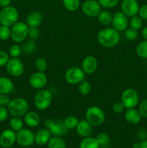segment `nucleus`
<instances>
[{"label":"nucleus","instance_id":"27","mask_svg":"<svg viewBox=\"0 0 147 148\" xmlns=\"http://www.w3.org/2000/svg\"><path fill=\"white\" fill-rule=\"evenodd\" d=\"M24 121L21 119V117L12 116V118L10 121V127L11 130L17 132L18 131L23 129L24 127Z\"/></svg>","mask_w":147,"mask_h":148},{"label":"nucleus","instance_id":"18","mask_svg":"<svg viewBox=\"0 0 147 148\" xmlns=\"http://www.w3.org/2000/svg\"><path fill=\"white\" fill-rule=\"evenodd\" d=\"M124 117H125V121L131 125L138 124L142 118L138 110L135 109V108H126L124 114Z\"/></svg>","mask_w":147,"mask_h":148},{"label":"nucleus","instance_id":"12","mask_svg":"<svg viewBox=\"0 0 147 148\" xmlns=\"http://www.w3.org/2000/svg\"><path fill=\"white\" fill-rule=\"evenodd\" d=\"M82 11L89 17H97L102 11V7L98 1L96 0H86L82 4Z\"/></svg>","mask_w":147,"mask_h":148},{"label":"nucleus","instance_id":"6","mask_svg":"<svg viewBox=\"0 0 147 148\" xmlns=\"http://www.w3.org/2000/svg\"><path fill=\"white\" fill-rule=\"evenodd\" d=\"M53 101V95L48 90H39L34 97L35 107L39 111H45L51 105Z\"/></svg>","mask_w":147,"mask_h":148},{"label":"nucleus","instance_id":"53","mask_svg":"<svg viewBox=\"0 0 147 148\" xmlns=\"http://www.w3.org/2000/svg\"><path fill=\"white\" fill-rule=\"evenodd\" d=\"M0 25H1V23H0Z\"/></svg>","mask_w":147,"mask_h":148},{"label":"nucleus","instance_id":"50","mask_svg":"<svg viewBox=\"0 0 147 148\" xmlns=\"http://www.w3.org/2000/svg\"><path fill=\"white\" fill-rule=\"evenodd\" d=\"M133 148H140V143H135L132 146Z\"/></svg>","mask_w":147,"mask_h":148},{"label":"nucleus","instance_id":"39","mask_svg":"<svg viewBox=\"0 0 147 148\" xmlns=\"http://www.w3.org/2000/svg\"><path fill=\"white\" fill-rule=\"evenodd\" d=\"M100 6L105 9H110L116 7L119 0H98Z\"/></svg>","mask_w":147,"mask_h":148},{"label":"nucleus","instance_id":"25","mask_svg":"<svg viewBox=\"0 0 147 148\" xmlns=\"http://www.w3.org/2000/svg\"><path fill=\"white\" fill-rule=\"evenodd\" d=\"M48 148H66V144L61 137L53 136L47 143Z\"/></svg>","mask_w":147,"mask_h":148},{"label":"nucleus","instance_id":"33","mask_svg":"<svg viewBox=\"0 0 147 148\" xmlns=\"http://www.w3.org/2000/svg\"><path fill=\"white\" fill-rule=\"evenodd\" d=\"M22 53V46H20L18 43L12 44L9 48L8 53L11 58H19L21 56Z\"/></svg>","mask_w":147,"mask_h":148},{"label":"nucleus","instance_id":"29","mask_svg":"<svg viewBox=\"0 0 147 148\" xmlns=\"http://www.w3.org/2000/svg\"><path fill=\"white\" fill-rule=\"evenodd\" d=\"M79 121V120L77 117L74 116H67L66 118H65V119L63 120V122L65 127L69 130L76 129Z\"/></svg>","mask_w":147,"mask_h":148},{"label":"nucleus","instance_id":"2","mask_svg":"<svg viewBox=\"0 0 147 148\" xmlns=\"http://www.w3.org/2000/svg\"><path fill=\"white\" fill-rule=\"evenodd\" d=\"M7 108L10 116L22 117L29 111V103L24 98H16L10 101Z\"/></svg>","mask_w":147,"mask_h":148},{"label":"nucleus","instance_id":"22","mask_svg":"<svg viewBox=\"0 0 147 148\" xmlns=\"http://www.w3.org/2000/svg\"><path fill=\"white\" fill-rule=\"evenodd\" d=\"M43 14L37 11L31 12L26 17L25 23L29 27H38L43 22Z\"/></svg>","mask_w":147,"mask_h":148},{"label":"nucleus","instance_id":"20","mask_svg":"<svg viewBox=\"0 0 147 148\" xmlns=\"http://www.w3.org/2000/svg\"><path fill=\"white\" fill-rule=\"evenodd\" d=\"M51 137V134L48 129H40L35 133V143L38 145H47Z\"/></svg>","mask_w":147,"mask_h":148},{"label":"nucleus","instance_id":"11","mask_svg":"<svg viewBox=\"0 0 147 148\" xmlns=\"http://www.w3.org/2000/svg\"><path fill=\"white\" fill-rule=\"evenodd\" d=\"M6 69L10 75L12 77H20L24 72V64L19 58H10L6 64Z\"/></svg>","mask_w":147,"mask_h":148},{"label":"nucleus","instance_id":"43","mask_svg":"<svg viewBox=\"0 0 147 148\" xmlns=\"http://www.w3.org/2000/svg\"><path fill=\"white\" fill-rule=\"evenodd\" d=\"M112 111L114 113H115V114H121V113H122L125 111V107L121 101H118V102H115L112 105Z\"/></svg>","mask_w":147,"mask_h":148},{"label":"nucleus","instance_id":"16","mask_svg":"<svg viewBox=\"0 0 147 148\" xmlns=\"http://www.w3.org/2000/svg\"><path fill=\"white\" fill-rule=\"evenodd\" d=\"M98 66V62L96 57L94 56H85L82 62V66L81 68L84 72L86 75H92L96 72Z\"/></svg>","mask_w":147,"mask_h":148},{"label":"nucleus","instance_id":"45","mask_svg":"<svg viewBox=\"0 0 147 148\" xmlns=\"http://www.w3.org/2000/svg\"><path fill=\"white\" fill-rule=\"evenodd\" d=\"M138 14L143 20H147V4L139 7Z\"/></svg>","mask_w":147,"mask_h":148},{"label":"nucleus","instance_id":"4","mask_svg":"<svg viewBox=\"0 0 147 148\" xmlns=\"http://www.w3.org/2000/svg\"><path fill=\"white\" fill-rule=\"evenodd\" d=\"M19 20V12L17 8L13 6H8L2 8L0 11V23L3 25L12 27Z\"/></svg>","mask_w":147,"mask_h":148},{"label":"nucleus","instance_id":"44","mask_svg":"<svg viewBox=\"0 0 147 148\" xmlns=\"http://www.w3.org/2000/svg\"><path fill=\"white\" fill-rule=\"evenodd\" d=\"M9 115L10 114L7 107L0 106V122L5 121L8 118Z\"/></svg>","mask_w":147,"mask_h":148},{"label":"nucleus","instance_id":"42","mask_svg":"<svg viewBox=\"0 0 147 148\" xmlns=\"http://www.w3.org/2000/svg\"><path fill=\"white\" fill-rule=\"evenodd\" d=\"M10 59V56L7 52L0 50V67L6 66Z\"/></svg>","mask_w":147,"mask_h":148},{"label":"nucleus","instance_id":"34","mask_svg":"<svg viewBox=\"0 0 147 148\" xmlns=\"http://www.w3.org/2000/svg\"><path fill=\"white\" fill-rule=\"evenodd\" d=\"M35 66L38 72H45L48 68V62L43 57H37L35 60Z\"/></svg>","mask_w":147,"mask_h":148},{"label":"nucleus","instance_id":"40","mask_svg":"<svg viewBox=\"0 0 147 148\" xmlns=\"http://www.w3.org/2000/svg\"><path fill=\"white\" fill-rule=\"evenodd\" d=\"M138 111L143 118H147V98L144 99L138 104Z\"/></svg>","mask_w":147,"mask_h":148},{"label":"nucleus","instance_id":"36","mask_svg":"<svg viewBox=\"0 0 147 148\" xmlns=\"http://www.w3.org/2000/svg\"><path fill=\"white\" fill-rule=\"evenodd\" d=\"M11 37V27L8 26L0 25V40H7Z\"/></svg>","mask_w":147,"mask_h":148},{"label":"nucleus","instance_id":"17","mask_svg":"<svg viewBox=\"0 0 147 148\" xmlns=\"http://www.w3.org/2000/svg\"><path fill=\"white\" fill-rule=\"evenodd\" d=\"M16 143V132L12 130H5L0 134V145L4 148L11 147Z\"/></svg>","mask_w":147,"mask_h":148},{"label":"nucleus","instance_id":"52","mask_svg":"<svg viewBox=\"0 0 147 148\" xmlns=\"http://www.w3.org/2000/svg\"><path fill=\"white\" fill-rule=\"evenodd\" d=\"M9 148H13V147H9Z\"/></svg>","mask_w":147,"mask_h":148},{"label":"nucleus","instance_id":"37","mask_svg":"<svg viewBox=\"0 0 147 148\" xmlns=\"http://www.w3.org/2000/svg\"><path fill=\"white\" fill-rule=\"evenodd\" d=\"M123 32L124 36L128 40H135L138 36V30H135L131 27H127Z\"/></svg>","mask_w":147,"mask_h":148},{"label":"nucleus","instance_id":"14","mask_svg":"<svg viewBox=\"0 0 147 148\" xmlns=\"http://www.w3.org/2000/svg\"><path fill=\"white\" fill-rule=\"evenodd\" d=\"M48 83V77L45 72H36L30 76L29 84L33 89L41 90L45 88Z\"/></svg>","mask_w":147,"mask_h":148},{"label":"nucleus","instance_id":"7","mask_svg":"<svg viewBox=\"0 0 147 148\" xmlns=\"http://www.w3.org/2000/svg\"><path fill=\"white\" fill-rule=\"evenodd\" d=\"M86 74L79 66H71L66 71L64 75L65 80L70 85H78L85 79Z\"/></svg>","mask_w":147,"mask_h":148},{"label":"nucleus","instance_id":"23","mask_svg":"<svg viewBox=\"0 0 147 148\" xmlns=\"http://www.w3.org/2000/svg\"><path fill=\"white\" fill-rule=\"evenodd\" d=\"M14 90V83L6 77H0V94L9 95Z\"/></svg>","mask_w":147,"mask_h":148},{"label":"nucleus","instance_id":"19","mask_svg":"<svg viewBox=\"0 0 147 148\" xmlns=\"http://www.w3.org/2000/svg\"><path fill=\"white\" fill-rule=\"evenodd\" d=\"M76 132L79 137L83 138L89 137L92 132V126L86 119L80 120L76 127Z\"/></svg>","mask_w":147,"mask_h":148},{"label":"nucleus","instance_id":"32","mask_svg":"<svg viewBox=\"0 0 147 148\" xmlns=\"http://www.w3.org/2000/svg\"><path fill=\"white\" fill-rule=\"evenodd\" d=\"M63 7L69 12H74L80 7V0H63Z\"/></svg>","mask_w":147,"mask_h":148},{"label":"nucleus","instance_id":"13","mask_svg":"<svg viewBox=\"0 0 147 148\" xmlns=\"http://www.w3.org/2000/svg\"><path fill=\"white\" fill-rule=\"evenodd\" d=\"M128 17H127L122 11L116 12L113 14L112 20V27L119 32L124 31L127 27H128L129 20Z\"/></svg>","mask_w":147,"mask_h":148},{"label":"nucleus","instance_id":"48","mask_svg":"<svg viewBox=\"0 0 147 148\" xmlns=\"http://www.w3.org/2000/svg\"><path fill=\"white\" fill-rule=\"evenodd\" d=\"M141 36L144 40H147V26L144 27L141 30Z\"/></svg>","mask_w":147,"mask_h":148},{"label":"nucleus","instance_id":"35","mask_svg":"<svg viewBox=\"0 0 147 148\" xmlns=\"http://www.w3.org/2000/svg\"><path fill=\"white\" fill-rule=\"evenodd\" d=\"M129 25L130 27L136 30H141L143 27V20L138 14L133 16V17H131V20L129 21Z\"/></svg>","mask_w":147,"mask_h":148},{"label":"nucleus","instance_id":"31","mask_svg":"<svg viewBox=\"0 0 147 148\" xmlns=\"http://www.w3.org/2000/svg\"><path fill=\"white\" fill-rule=\"evenodd\" d=\"M92 90V85L89 82L84 79L83 81L78 84V91L82 95H89Z\"/></svg>","mask_w":147,"mask_h":148},{"label":"nucleus","instance_id":"8","mask_svg":"<svg viewBox=\"0 0 147 148\" xmlns=\"http://www.w3.org/2000/svg\"><path fill=\"white\" fill-rule=\"evenodd\" d=\"M121 102L125 106V108H135L139 104V95L135 89L127 88L122 92Z\"/></svg>","mask_w":147,"mask_h":148},{"label":"nucleus","instance_id":"51","mask_svg":"<svg viewBox=\"0 0 147 148\" xmlns=\"http://www.w3.org/2000/svg\"><path fill=\"white\" fill-rule=\"evenodd\" d=\"M22 148H31L30 147H22Z\"/></svg>","mask_w":147,"mask_h":148},{"label":"nucleus","instance_id":"21","mask_svg":"<svg viewBox=\"0 0 147 148\" xmlns=\"http://www.w3.org/2000/svg\"><path fill=\"white\" fill-rule=\"evenodd\" d=\"M24 123L30 128H35L40 122V117L35 111H27L24 115Z\"/></svg>","mask_w":147,"mask_h":148},{"label":"nucleus","instance_id":"38","mask_svg":"<svg viewBox=\"0 0 147 148\" xmlns=\"http://www.w3.org/2000/svg\"><path fill=\"white\" fill-rule=\"evenodd\" d=\"M95 138H96L97 141L98 142L100 147L107 145L110 142V136L106 132L99 133Z\"/></svg>","mask_w":147,"mask_h":148},{"label":"nucleus","instance_id":"10","mask_svg":"<svg viewBox=\"0 0 147 148\" xmlns=\"http://www.w3.org/2000/svg\"><path fill=\"white\" fill-rule=\"evenodd\" d=\"M16 142L24 147H30L35 143V133L29 129H22L16 132Z\"/></svg>","mask_w":147,"mask_h":148},{"label":"nucleus","instance_id":"1","mask_svg":"<svg viewBox=\"0 0 147 148\" xmlns=\"http://www.w3.org/2000/svg\"><path fill=\"white\" fill-rule=\"evenodd\" d=\"M97 39L101 46L110 49L118 44L120 40V34L113 27H105L98 32Z\"/></svg>","mask_w":147,"mask_h":148},{"label":"nucleus","instance_id":"46","mask_svg":"<svg viewBox=\"0 0 147 148\" xmlns=\"http://www.w3.org/2000/svg\"><path fill=\"white\" fill-rule=\"evenodd\" d=\"M10 98L8 95L6 94H0V106L7 107L10 102Z\"/></svg>","mask_w":147,"mask_h":148},{"label":"nucleus","instance_id":"24","mask_svg":"<svg viewBox=\"0 0 147 148\" xmlns=\"http://www.w3.org/2000/svg\"><path fill=\"white\" fill-rule=\"evenodd\" d=\"M112 17L113 14L108 10H102L98 14L97 20L100 24L104 25H108L112 23Z\"/></svg>","mask_w":147,"mask_h":148},{"label":"nucleus","instance_id":"15","mask_svg":"<svg viewBox=\"0 0 147 148\" xmlns=\"http://www.w3.org/2000/svg\"><path fill=\"white\" fill-rule=\"evenodd\" d=\"M120 7L121 11L129 17L137 15L140 7L136 0H122Z\"/></svg>","mask_w":147,"mask_h":148},{"label":"nucleus","instance_id":"26","mask_svg":"<svg viewBox=\"0 0 147 148\" xmlns=\"http://www.w3.org/2000/svg\"><path fill=\"white\" fill-rule=\"evenodd\" d=\"M99 143L95 137H87L83 138L79 144V148H99Z\"/></svg>","mask_w":147,"mask_h":148},{"label":"nucleus","instance_id":"9","mask_svg":"<svg viewBox=\"0 0 147 148\" xmlns=\"http://www.w3.org/2000/svg\"><path fill=\"white\" fill-rule=\"evenodd\" d=\"M44 125L50 131L51 135L62 137L67 133L68 130L65 127L63 121H55L53 119L48 118L44 121Z\"/></svg>","mask_w":147,"mask_h":148},{"label":"nucleus","instance_id":"5","mask_svg":"<svg viewBox=\"0 0 147 148\" xmlns=\"http://www.w3.org/2000/svg\"><path fill=\"white\" fill-rule=\"evenodd\" d=\"M29 26L25 22L18 21L11 27V39L16 43L24 42L28 37Z\"/></svg>","mask_w":147,"mask_h":148},{"label":"nucleus","instance_id":"3","mask_svg":"<svg viewBox=\"0 0 147 148\" xmlns=\"http://www.w3.org/2000/svg\"><path fill=\"white\" fill-rule=\"evenodd\" d=\"M86 120L92 127H99L105 121V114L103 110L97 106H92L86 109L85 113Z\"/></svg>","mask_w":147,"mask_h":148},{"label":"nucleus","instance_id":"41","mask_svg":"<svg viewBox=\"0 0 147 148\" xmlns=\"http://www.w3.org/2000/svg\"><path fill=\"white\" fill-rule=\"evenodd\" d=\"M40 36V31H39L37 27H29L28 30V37L31 40H35Z\"/></svg>","mask_w":147,"mask_h":148},{"label":"nucleus","instance_id":"49","mask_svg":"<svg viewBox=\"0 0 147 148\" xmlns=\"http://www.w3.org/2000/svg\"><path fill=\"white\" fill-rule=\"evenodd\" d=\"M140 148H147V140H143L140 143Z\"/></svg>","mask_w":147,"mask_h":148},{"label":"nucleus","instance_id":"28","mask_svg":"<svg viewBox=\"0 0 147 148\" xmlns=\"http://www.w3.org/2000/svg\"><path fill=\"white\" fill-rule=\"evenodd\" d=\"M22 49L23 53H24L25 54H31V53H34L36 49L35 42L31 39L24 40L22 46Z\"/></svg>","mask_w":147,"mask_h":148},{"label":"nucleus","instance_id":"47","mask_svg":"<svg viewBox=\"0 0 147 148\" xmlns=\"http://www.w3.org/2000/svg\"><path fill=\"white\" fill-rule=\"evenodd\" d=\"M12 0H0V7H8L11 4Z\"/></svg>","mask_w":147,"mask_h":148},{"label":"nucleus","instance_id":"30","mask_svg":"<svg viewBox=\"0 0 147 148\" xmlns=\"http://www.w3.org/2000/svg\"><path fill=\"white\" fill-rule=\"evenodd\" d=\"M135 52L140 58L147 59V40H144L140 42L136 46Z\"/></svg>","mask_w":147,"mask_h":148}]
</instances>
